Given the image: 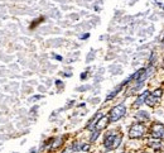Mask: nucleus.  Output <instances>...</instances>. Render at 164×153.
<instances>
[{
    "mask_svg": "<svg viewBox=\"0 0 164 153\" xmlns=\"http://www.w3.org/2000/svg\"><path fill=\"white\" fill-rule=\"evenodd\" d=\"M123 138L124 135L115 130H109L104 134V139H102V147L106 152H112L116 151L121 147L123 144Z\"/></svg>",
    "mask_w": 164,
    "mask_h": 153,
    "instance_id": "1",
    "label": "nucleus"
},
{
    "mask_svg": "<svg viewBox=\"0 0 164 153\" xmlns=\"http://www.w3.org/2000/svg\"><path fill=\"white\" fill-rule=\"evenodd\" d=\"M127 137L131 141H141L148 137V125L139 122H134L127 130Z\"/></svg>",
    "mask_w": 164,
    "mask_h": 153,
    "instance_id": "2",
    "label": "nucleus"
},
{
    "mask_svg": "<svg viewBox=\"0 0 164 153\" xmlns=\"http://www.w3.org/2000/svg\"><path fill=\"white\" fill-rule=\"evenodd\" d=\"M126 111H127V109H126V105L124 103H120L114 108H111L110 111H109V114H108L110 124H115L119 120H121L126 115Z\"/></svg>",
    "mask_w": 164,
    "mask_h": 153,
    "instance_id": "3",
    "label": "nucleus"
},
{
    "mask_svg": "<svg viewBox=\"0 0 164 153\" xmlns=\"http://www.w3.org/2000/svg\"><path fill=\"white\" fill-rule=\"evenodd\" d=\"M148 137L164 141V123L158 120L150 123V125L148 127Z\"/></svg>",
    "mask_w": 164,
    "mask_h": 153,
    "instance_id": "4",
    "label": "nucleus"
},
{
    "mask_svg": "<svg viewBox=\"0 0 164 153\" xmlns=\"http://www.w3.org/2000/svg\"><path fill=\"white\" fill-rule=\"evenodd\" d=\"M145 148L154 152V153L159 152V151H164V141H162V139H156V138L146 137L145 138Z\"/></svg>",
    "mask_w": 164,
    "mask_h": 153,
    "instance_id": "5",
    "label": "nucleus"
},
{
    "mask_svg": "<svg viewBox=\"0 0 164 153\" xmlns=\"http://www.w3.org/2000/svg\"><path fill=\"white\" fill-rule=\"evenodd\" d=\"M150 113L146 110H138L137 113H135V120L139 122V123H143V124H148L150 123Z\"/></svg>",
    "mask_w": 164,
    "mask_h": 153,
    "instance_id": "6",
    "label": "nucleus"
},
{
    "mask_svg": "<svg viewBox=\"0 0 164 153\" xmlns=\"http://www.w3.org/2000/svg\"><path fill=\"white\" fill-rule=\"evenodd\" d=\"M149 94H150V90H144V91L139 93V95L137 96V99H135V101L133 104V106L135 109H139L140 106H143L145 104V100H146V97H148Z\"/></svg>",
    "mask_w": 164,
    "mask_h": 153,
    "instance_id": "7",
    "label": "nucleus"
},
{
    "mask_svg": "<svg viewBox=\"0 0 164 153\" xmlns=\"http://www.w3.org/2000/svg\"><path fill=\"white\" fill-rule=\"evenodd\" d=\"M102 115H105L102 111H97V113L91 118V119L87 122V124H86V127H85V129H87L88 132H91V130H94L95 129V127H96V124H97V122H98V119L101 118Z\"/></svg>",
    "mask_w": 164,
    "mask_h": 153,
    "instance_id": "8",
    "label": "nucleus"
},
{
    "mask_svg": "<svg viewBox=\"0 0 164 153\" xmlns=\"http://www.w3.org/2000/svg\"><path fill=\"white\" fill-rule=\"evenodd\" d=\"M125 86H124V83L121 82V83H119V85L114 89V90H111L110 91V94H108V96H106V101H110V100H112V99H115V97L123 91V89H124Z\"/></svg>",
    "mask_w": 164,
    "mask_h": 153,
    "instance_id": "9",
    "label": "nucleus"
},
{
    "mask_svg": "<svg viewBox=\"0 0 164 153\" xmlns=\"http://www.w3.org/2000/svg\"><path fill=\"white\" fill-rule=\"evenodd\" d=\"M109 124H110V122H109V116H108V115H102V116L98 119V122H97V124H96L95 129H97V130H100V132H102L104 129H106V127H108Z\"/></svg>",
    "mask_w": 164,
    "mask_h": 153,
    "instance_id": "10",
    "label": "nucleus"
},
{
    "mask_svg": "<svg viewBox=\"0 0 164 153\" xmlns=\"http://www.w3.org/2000/svg\"><path fill=\"white\" fill-rule=\"evenodd\" d=\"M65 141H63V137H57L53 139V142L51 144V147H49V151H57V149H59L65 143H63Z\"/></svg>",
    "mask_w": 164,
    "mask_h": 153,
    "instance_id": "11",
    "label": "nucleus"
},
{
    "mask_svg": "<svg viewBox=\"0 0 164 153\" xmlns=\"http://www.w3.org/2000/svg\"><path fill=\"white\" fill-rule=\"evenodd\" d=\"M159 101H160V99H158V97L153 96L152 94H149L148 97H146V100H145V105H148L149 108H154V106L158 105Z\"/></svg>",
    "mask_w": 164,
    "mask_h": 153,
    "instance_id": "12",
    "label": "nucleus"
},
{
    "mask_svg": "<svg viewBox=\"0 0 164 153\" xmlns=\"http://www.w3.org/2000/svg\"><path fill=\"white\" fill-rule=\"evenodd\" d=\"M100 135H101V132H100V130H97V129L91 130V132H90V137H88V143H90V144L96 143Z\"/></svg>",
    "mask_w": 164,
    "mask_h": 153,
    "instance_id": "13",
    "label": "nucleus"
},
{
    "mask_svg": "<svg viewBox=\"0 0 164 153\" xmlns=\"http://www.w3.org/2000/svg\"><path fill=\"white\" fill-rule=\"evenodd\" d=\"M155 61H156V52H155V51H152L150 54H149V58H148V62H149L148 66H154Z\"/></svg>",
    "mask_w": 164,
    "mask_h": 153,
    "instance_id": "14",
    "label": "nucleus"
},
{
    "mask_svg": "<svg viewBox=\"0 0 164 153\" xmlns=\"http://www.w3.org/2000/svg\"><path fill=\"white\" fill-rule=\"evenodd\" d=\"M163 89H155V90H153V91H150V94L153 95V96H155V97H158V99H162V96H163Z\"/></svg>",
    "mask_w": 164,
    "mask_h": 153,
    "instance_id": "15",
    "label": "nucleus"
},
{
    "mask_svg": "<svg viewBox=\"0 0 164 153\" xmlns=\"http://www.w3.org/2000/svg\"><path fill=\"white\" fill-rule=\"evenodd\" d=\"M88 37H90V33H85V34H82V36H80L81 39H87Z\"/></svg>",
    "mask_w": 164,
    "mask_h": 153,
    "instance_id": "16",
    "label": "nucleus"
},
{
    "mask_svg": "<svg viewBox=\"0 0 164 153\" xmlns=\"http://www.w3.org/2000/svg\"><path fill=\"white\" fill-rule=\"evenodd\" d=\"M138 153H154V152H152V151H149V149L144 148V149H141V151H139Z\"/></svg>",
    "mask_w": 164,
    "mask_h": 153,
    "instance_id": "17",
    "label": "nucleus"
},
{
    "mask_svg": "<svg viewBox=\"0 0 164 153\" xmlns=\"http://www.w3.org/2000/svg\"><path fill=\"white\" fill-rule=\"evenodd\" d=\"M87 77V71H85L83 73H81V80H86Z\"/></svg>",
    "mask_w": 164,
    "mask_h": 153,
    "instance_id": "18",
    "label": "nucleus"
},
{
    "mask_svg": "<svg viewBox=\"0 0 164 153\" xmlns=\"http://www.w3.org/2000/svg\"><path fill=\"white\" fill-rule=\"evenodd\" d=\"M90 86H82V87H80L78 89V91H85V90H87Z\"/></svg>",
    "mask_w": 164,
    "mask_h": 153,
    "instance_id": "19",
    "label": "nucleus"
},
{
    "mask_svg": "<svg viewBox=\"0 0 164 153\" xmlns=\"http://www.w3.org/2000/svg\"><path fill=\"white\" fill-rule=\"evenodd\" d=\"M53 57L56 60H58V61H62V57H61V56H58V54H53Z\"/></svg>",
    "mask_w": 164,
    "mask_h": 153,
    "instance_id": "20",
    "label": "nucleus"
},
{
    "mask_svg": "<svg viewBox=\"0 0 164 153\" xmlns=\"http://www.w3.org/2000/svg\"><path fill=\"white\" fill-rule=\"evenodd\" d=\"M119 153H133V152H125L124 151V152H119Z\"/></svg>",
    "mask_w": 164,
    "mask_h": 153,
    "instance_id": "21",
    "label": "nucleus"
},
{
    "mask_svg": "<svg viewBox=\"0 0 164 153\" xmlns=\"http://www.w3.org/2000/svg\"><path fill=\"white\" fill-rule=\"evenodd\" d=\"M155 153H164V151H159V152H155Z\"/></svg>",
    "mask_w": 164,
    "mask_h": 153,
    "instance_id": "22",
    "label": "nucleus"
},
{
    "mask_svg": "<svg viewBox=\"0 0 164 153\" xmlns=\"http://www.w3.org/2000/svg\"><path fill=\"white\" fill-rule=\"evenodd\" d=\"M163 66H164V60H163Z\"/></svg>",
    "mask_w": 164,
    "mask_h": 153,
    "instance_id": "23",
    "label": "nucleus"
}]
</instances>
